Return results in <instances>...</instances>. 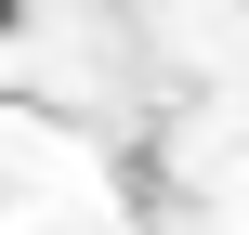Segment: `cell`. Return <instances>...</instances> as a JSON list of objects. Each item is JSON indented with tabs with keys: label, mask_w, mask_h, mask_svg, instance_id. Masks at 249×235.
<instances>
[{
	"label": "cell",
	"mask_w": 249,
	"mask_h": 235,
	"mask_svg": "<svg viewBox=\"0 0 249 235\" xmlns=\"http://www.w3.org/2000/svg\"><path fill=\"white\" fill-rule=\"evenodd\" d=\"M13 13H26V0H0V26H13Z\"/></svg>",
	"instance_id": "1"
}]
</instances>
